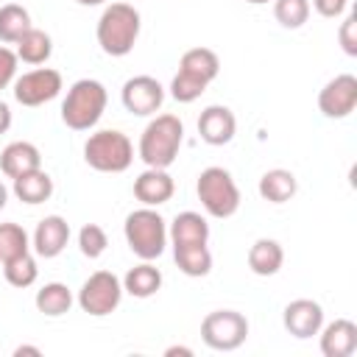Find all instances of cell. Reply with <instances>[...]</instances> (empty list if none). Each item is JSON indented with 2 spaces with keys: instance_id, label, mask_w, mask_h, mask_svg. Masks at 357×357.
Here are the masks:
<instances>
[{
  "instance_id": "1f68e13d",
  "label": "cell",
  "mask_w": 357,
  "mask_h": 357,
  "mask_svg": "<svg viewBox=\"0 0 357 357\" xmlns=\"http://www.w3.org/2000/svg\"><path fill=\"white\" fill-rule=\"evenodd\" d=\"M206 86L209 84H204L201 78H195V75H187V73H176L173 75V81H170V95H173V100H178V103H192V100H198L204 92H206Z\"/></svg>"
},
{
  "instance_id": "f1b7e54d",
  "label": "cell",
  "mask_w": 357,
  "mask_h": 357,
  "mask_svg": "<svg viewBox=\"0 0 357 357\" xmlns=\"http://www.w3.org/2000/svg\"><path fill=\"white\" fill-rule=\"evenodd\" d=\"M3 276H6V282H8L11 287H20V290H22V287H31V284L36 282V276H39L36 257L28 251V254H20V257L3 262Z\"/></svg>"
},
{
  "instance_id": "52a82bcc",
  "label": "cell",
  "mask_w": 357,
  "mask_h": 357,
  "mask_svg": "<svg viewBox=\"0 0 357 357\" xmlns=\"http://www.w3.org/2000/svg\"><path fill=\"white\" fill-rule=\"evenodd\" d=\"M78 307L92 315V318H103L112 315L120 301H123V279H117L112 271H95L78 290L75 296Z\"/></svg>"
},
{
  "instance_id": "d4e9b609",
  "label": "cell",
  "mask_w": 357,
  "mask_h": 357,
  "mask_svg": "<svg viewBox=\"0 0 357 357\" xmlns=\"http://www.w3.org/2000/svg\"><path fill=\"white\" fill-rule=\"evenodd\" d=\"M73 301H75V298H73V290H70L64 282H47V284H42V287L36 290V296H33L36 310H39L42 315H47V318H59V315L70 312Z\"/></svg>"
},
{
  "instance_id": "83f0119b",
  "label": "cell",
  "mask_w": 357,
  "mask_h": 357,
  "mask_svg": "<svg viewBox=\"0 0 357 357\" xmlns=\"http://www.w3.org/2000/svg\"><path fill=\"white\" fill-rule=\"evenodd\" d=\"M28 251H31L28 231L14 220L0 223V265L14 259V257H20V254H28Z\"/></svg>"
},
{
  "instance_id": "30bf717a",
  "label": "cell",
  "mask_w": 357,
  "mask_h": 357,
  "mask_svg": "<svg viewBox=\"0 0 357 357\" xmlns=\"http://www.w3.org/2000/svg\"><path fill=\"white\" fill-rule=\"evenodd\" d=\"M120 100L126 112H131L134 117H151L165 103V86L153 75H134L123 84Z\"/></svg>"
},
{
  "instance_id": "5b68a950",
  "label": "cell",
  "mask_w": 357,
  "mask_h": 357,
  "mask_svg": "<svg viewBox=\"0 0 357 357\" xmlns=\"http://www.w3.org/2000/svg\"><path fill=\"white\" fill-rule=\"evenodd\" d=\"M84 162L98 173H123L134 162L131 139L117 128H100L84 142Z\"/></svg>"
},
{
  "instance_id": "4dcf8cb0",
  "label": "cell",
  "mask_w": 357,
  "mask_h": 357,
  "mask_svg": "<svg viewBox=\"0 0 357 357\" xmlns=\"http://www.w3.org/2000/svg\"><path fill=\"white\" fill-rule=\"evenodd\" d=\"M106 248H109V237H106L103 226H98V223H84L81 231H78V251H81L86 259H98Z\"/></svg>"
},
{
  "instance_id": "603a6c76",
  "label": "cell",
  "mask_w": 357,
  "mask_h": 357,
  "mask_svg": "<svg viewBox=\"0 0 357 357\" xmlns=\"http://www.w3.org/2000/svg\"><path fill=\"white\" fill-rule=\"evenodd\" d=\"M178 70L187 73V75H195L201 78L204 84H212L220 73V59L215 50L209 47H190L184 50V56L178 59Z\"/></svg>"
},
{
  "instance_id": "7c38bea8",
  "label": "cell",
  "mask_w": 357,
  "mask_h": 357,
  "mask_svg": "<svg viewBox=\"0 0 357 357\" xmlns=\"http://www.w3.org/2000/svg\"><path fill=\"white\" fill-rule=\"evenodd\" d=\"M282 324H284V329L293 337L307 340V337L321 332V326H324V307L318 301H312V298H296V301H290L284 307Z\"/></svg>"
},
{
  "instance_id": "d590c367",
  "label": "cell",
  "mask_w": 357,
  "mask_h": 357,
  "mask_svg": "<svg viewBox=\"0 0 357 357\" xmlns=\"http://www.w3.org/2000/svg\"><path fill=\"white\" fill-rule=\"evenodd\" d=\"M8 128H11V106L0 100V134H6Z\"/></svg>"
},
{
  "instance_id": "8992f818",
  "label": "cell",
  "mask_w": 357,
  "mask_h": 357,
  "mask_svg": "<svg viewBox=\"0 0 357 357\" xmlns=\"http://www.w3.org/2000/svg\"><path fill=\"white\" fill-rule=\"evenodd\" d=\"M195 192L209 218L226 220L240 209V187L226 167H218V165L204 167L195 181Z\"/></svg>"
},
{
  "instance_id": "ab89813d",
  "label": "cell",
  "mask_w": 357,
  "mask_h": 357,
  "mask_svg": "<svg viewBox=\"0 0 357 357\" xmlns=\"http://www.w3.org/2000/svg\"><path fill=\"white\" fill-rule=\"evenodd\" d=\"M75 3H81V6H103L106 0H75Z\"/></svg>"
},
{
  "instance_id": "7a4b0ae2",
  "label": "cell",
  "mask_w": 357,
  "mask_h": 357,
  "mask_svg": "<svg viewBox=\"0 0 357 357\" xmlns=\"http://www.w3.org/2000/svg\"><path fill=\"white\" fill-rule=\"evenodd\" d=\"M184 142V123L176 114H153L139 134L137 153L145 167H170Z\"/></svg>"
},
{
  "instance_id": "9a60e30c",
  "label": "cell",
  "mask_w": 357,
  "mask_h": 357,
  "mask_svg": "<svg viewBox=\"0 0 357 357\" xmlns=\"http://www.w3.org/2000/svg\"><path fill=\"white\" fill-rule=\"evenodd\" d=\"M173 192H176V181L165 167H145L134 178V198L142 206H162L173 198Z\"/></svg>"
},
{
  "instance_id": "8fae6325",
  "label": "cell",
  "mask_w": 357,
  "mask_h": 357,
  "mask_svg": "<svg viewBox=\"0 0 357 357\" xmlns=\"http://www.w3.org/2000/svg\"><path fill=\"white\" fill-rule=\"evenodd\" d=\"M357 106V78L351 73H340L326 81L318 92V109L329 120H343Z\"/></svg>"
},
{
  "instance_id": "d6986e66",
  "label": "cell",
  "mask_w": 357,
  "mask_h": 357,
  "mask_svg": "<svg viewBox=\"0 0 357 357\" xmlns=\"http://www.w3.org/2000/svg\"><path fill=\"white\" fill-rule=\"evenodd\" d=\"M159 287H162V271L148 259L128 268V273L123 276V293L134 298H151L159 293Z\"/></svg>"
},
{
  "instance_id": "9c48e42d",
  "label": "cell",
  "mask_w": 357,
  "mask_h": 357,
  "mask_svg": "<svg viewBox=\"0 0 357 357\" xmlns=\"http://www.w3.org/2000/svg\"><path fill=\"white\" fill-rule=\"evenodd\" d=\"M11 89H14V100L17 103L42 106V103L59 98V92L64 89V78L53 67H36V70H28V73L17 75Z\"/></svg>"
},
{
  "instance_id": "ac0fdd59",
  "label": "cell",
  "mask_w": 357,
  "mask_h": 357,
  "mask_svg": "<svg viewBox=\"0 0 357 357\" xmlns=\"http://www.w3.org/2000/svg\"><path fill=\"white\" fill-rule=\"evenodd\" d=\"M167 240L173 245H190V243H209V223L201 212H178L173 223L167 226Z\"/></svg>"
},
{
  "instance_id": "ba28073f",
  "label": "cell",
  "mask_w": 357,
  "mask_h": 357,
  "mask_svg": "<svg viewBox=\"0 0 357 357\" xmlns=\"http://www.w3.org/2000/svg\"><path fill=\"white\" fill-rule=\"evenodd\" d=\"M248 337V318L237 310H215L201 321V340L215 351H234Z\"/></svg>"
},
{
  "instance_id": "e0dca14e",
  "label": "cell",
  "mask_w": 357,
  "mask_h": 357,
  "mask_svg": "<svg viewBox=\"0 0 357 357\" xmlns=\"http://www.w3.org/2000/svg\"><path fill=\"white\" fill-rule=\"evenodd\" d=\"M42 167V153L33 142L28 139H14L8 142L3 151H0V170L8 176V178H17L22 173H31Z\"/></svg>"
},
{
  "instance_id": "7402d4cb",
  "label": "cell",
  "mask_w": 357,
  "mask_h": 357,
  "mask_svg": "<svg viewBox=\"0 0 357 357\" xmlns=\"http://www.w3.org/2000/svg\"><path fill=\"white\" fill-rule=\"evenodd\" d=\"M257 190H259L262 201H268V204H284V201H290V198L296 195L298 181H296V176H293L290 170L273 167V170H265V173H262Z\"/></svg>"
},
{
  "instance_id": "60d3db41",
  "label": "cell",
  "mask_w": 357,
  "mask_h": 357,
  "mask_svg": "<svg viewBox=\"0 0 357 357\" xmlns=\"http://www.w3.org/2000/svg\"><path fill=\"white\" fill-rule=\"evenodd\" d=\"M245 3H251V6H265V3H271V0H245Z\"/></svg>"
},
{
  "instance_id": "484cf974",
  "label": "cell",
  "mask_w": 357,
  "mask_h": 357,
  "mask_svg": "<svg viewBox=\"0 0 357 357\" xmlns=\"http://www.w3.org/2000/svg\"><path fill=\"white\" fill-rule=\"evenodd\" d=\"M17 59L20 61H25V64H45L47 59H50V53H53V39H50V33L47 31H42V28H28L25 33H22V39L17 42Z\"/></svg>"
},
{
  "instance_id": "f35d334b",
  "label": "cell",
  "mask_w": 357,
  "mask_h": 357,
  "mask_svg": "<svg viewBox=\"0 0 357 357\" xmlns=\"http://www.w3.org/2000/svg\"><path fill=\"white\" fill-rule=\"evenodd\" d=\"M6 201H8V187H6L3 181H0V209L6 206Z\"/></svg>"
},
{
  "instance_id": "3957f363",
  "label": "cell",
  "mask_w": 357,
  "mask_h": 357,
  "mask_svg": "<svg viewBox=\"0 0 357 357\" xmlns=\"http://www.w3.org/2000/svg\"><path fill=\"white\" fill-rule=\"evenodd\" d=\"M106 103L109 92L98 78H78L61 100V123L73 131H89L103 117Z\"/></svg>"
},
{
  "instance_id": "5bb4252c",
  "label": "cell",
  "mask_w": 357,
  "mask_h": 357,
  "mask_svg": "<svg viewBox=\"0 0 357 357\" xmlns=\"http://www.w3.org/2000/svg\"><path fill=\"white\" fill-rule=\"evenodd\" d=\"M67 243H70V223L61 215H45L36 223L31 237V248L36 251V257H45V259L59 257L67 248Z\"/></svg>"
},
{
  "instance_id": "cb8c5ba5",
  "label": "cell",
  "mask_w": 357,
  "mask_h": 357,
  "mask_svg": "<svg viewBox=\"0 0 357 357\" xmlns=\"http://www.w3.org/2000/svg\"><path fill=\"white\" fill-rule=\"evenodd\" d=\"M173 259L184 276H206L212 271V251L206 243H190V245H173Z\"/></svg>"
},
{
  "instance_id": "2e32d148",
  "label": "cell",
  "mask_w": 357,
  "mask_h": 357,
  "mask_svg": "<svg viewBox=\"0 0 357 357\" xmlns=\"http://www.w3.org/2000/svg\"><path fill=\"white\" fill-rule=\"evenodd\" d=\"M318 335L324 357H351L357 351V324L349 318H335L324 324Z\"/></svg>"
},
{
  "instance_id": "836d02e7",
  "label": "cell",
  "mask_w": 357,
  "mask_h": 357,
  "mask_svg": "<svg viewBox=\"0 0 357 357\" xmlns=\"http://www.w3.org/2000/svg\"><path fill=\"white\" fill-rule=\"evenodd\" d=\"M17 64H20L17 53H14L11 47L0 45V92L14 84V78H17Z\"/></svg>"
},
{
  "instance_id": "6da1fadb",
  "label": "cell",
  "mask_w": 357,
  "mask_h": 357,
  "mask_svg": "<svg viewBox=\"0 0 357 357\" xmlns=\"http://www.w3.org/2000/svg\"><path fill=\"white\" fill-rule=\"evenodd\" d=\"M139 28H142V17L134 6L128 3H109L103 8V14L98 17V45L106 56H128L139 39Z\"/></svg>"
},
{
  "instance_id": "f546056e",
  "label": "cell",
  "mask_w": 357,
  "mask_h": 357,
  "mask_svg": "<svg viewBox=\"0 0 357 357\" xmlns=\"http://www.w3.org/2000/svg\"><path fill=\"white\" fill-rule=\"evenodd\" d=\"M273 17L282 28H301L310 20V0H273Z\"/></svg>"
},
{
  "instance_id": "44dd1931",
  "label": "cell",
  "mask_w": 357,
  "mask_h": 357,
  "mask_svg": "<svg viewBox=\"0 0 357 357\" xmlns=\"http://www.w3.org/2000/svg\"><path fill=\"white\" fill-rule=\"evenodd\" d=\"M282 262H284V251H282V245L276 240L259 237V240L251 243V248H248V268H251V273L273 276V273H279Z\"/></svg>"
},
{
  "instance_id": "d6a6232c",
  "label": "cell",
  "mask_w": 357,
  "mask_h": 357,
  "mask_svg": "<svg viewBox=\"0 0 357 357\" xmlns=\"http://www.w3.org/2000/svg\"><path fill=\"white\" fill-rule=\"evenodd\" d=\"M337 42H340V47H343L346 56H357V11H351V14L340 22V28H337Z\"/></svg>"
},
{
  "instance_id": "4316f807",
  "label": "cell",
  "mask_w": 357,
  "mask_h": 357,
  "mask_svg": "<svg viewBox=\"0 0 357 357\" xmlns=\"http://www.w3.org/2000/svg\"><path fill=\"white\" fill-rule=\"evenodd\" d=\"M28 28H33V25H31V14L25 6H20V3L0 6V42L3 45H17Z\"/></svg>"
},
{
  "instance_id": "4fadbf2b",
  "label": "cell",
  "mask_w": 357,
  "mask_h": 357,
  "mask_svg": "<svg viewBox=\"0 0 357 357\" xmlns=\"http://www.w3.org/2000/svg\"><path fill=\"white\" fill-rule=\"evenodd\" d=\"M198 134L206 145H229L237 134V117L229 106H220V103H212L201 112L198 117Z\"/></svg>"
},
{
  "instance_id": "ffe728a7",
  "label": "cell",
  "mask_w": 357,
  "mask_h": 357,
  "mask_svg": "<svg viewBox=\"0 0 357 357\" xmlns=\"http://www.w3.org/2000/svg\"><path fill=\"white\" fill-rule=\"evenodd\" d=\"M11 181H14L11 190H14V195H17L22 204L36 206V204H45V201L53 195V178H50L42 167H36V170H31V173H22V176H17V178H11Z\"/></svg>"
},
{
  "instance_id": "e575fe53",
  "label": "cell",
  "mask_w": 357,
  "mask_h": 357,
  "mask_svg": "<svg viewBox=\"0 0 357 357\" xmlns=\"http://www.w3.org/2000/svg\"><path fill=\"white\" fill-rule=\"evenodd\" d=\"M346 6H349V0H312V8L326 20H337L346 11Z\"/></svg>"
},
{
  "instance_id": "74e56055",
  "label": "cell",
  "mask_w": 357,
  "mask_h": 357,
  "mask_svg": "<svg viewBox=\"0 0 357 357\" xmlns=\"http://www.w3.org/2000/svg\"><path fill=\"white\" fill-rule=\"evenodd\" d=\"M176 354L192 357V349H187V346H170V349H165V357H176Z\"/></svg>"
},
{
  "instance_id": "277c9868",
  "label": "cell",
  "mask_w": 357,
  "mask_h": 357,
  "mask_svg": "<svg viewBox=\"0 0 357 357\" xmlns=\"http://www.w3.org/2000/svg\"><path fill=\"white\" fill-rule=\"evenodd\" d=\"M123 237H126L134 257L153 262L167 248V223L156 212V206H139V209L126 215Z\"/></svg>"
},
{
  "instance_id": "8d00e7d4",
  "label": "cell",
  "mask_w": 357,
  "mask_h": 357,
  "mask_svg": "<svg viewBox=\"0 0 357 357\" xmlns=\"http://www.w3.org/2000/svg\"><path fill=\"white\" fill-rule=\"evenodd\" d=\"M22 354L39 357V354H42V349H39V346H17V349H14V357H22Z\"/></svg>"
}]
</instances>
